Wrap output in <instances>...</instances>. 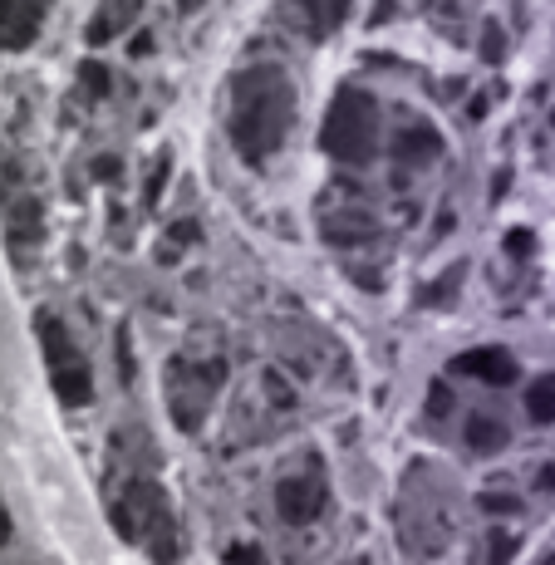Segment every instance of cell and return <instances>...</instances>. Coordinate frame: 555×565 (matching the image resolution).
Wrapping results in <instances>:
<instances>
[{"label": "cell", "mask_w": 555, "mask_h": 565, "mask_svg": "<svg viewBox=\"0 0 555 565\" xmlns=\"http://www.w3.org/2000/svg\"><path fill=\"white\" fill-rule=\"evenodd\" d=\"M290 118H295V89H290L285 69L256 64V69H246L236 79V94H231V143L251 163L271 158L285 143Z\"/></svg>", "instance_id": "6da1fadb"}, {"label": "cell", "mask_w": 555, "mask_h": 565, "mask_svg": "<svg viewBox=\"0 0 555 565\" xmlns=\"http://www.w3.org/2000/svg\"><path fill=\"white\" fill-rule=\"evenodd\" d=\"M374 138H379V123H374V104L354 89H344L334 99L330 118L320 128V143L330 148L339 163H369L374 158Z\"/></svg>", "instance_id": "7a4b0ae2"}, {"label": "cell", "mask_w": 555, "mask_h": 565, "mask_svg": "<svg viewBox=\"0 0 555 565\" xmlns=\"http://www.w3.org/2000/svg\"><path fill=\"white\" fill-rule=\"evenodd\" d=\"M276 507L285 521H310V516H320L325 507V487H320V477H285L276 487Z\"/></svg>", "instance_id": "3957f363"}, {"label": "cell", "mask_w": 555, "mask_h": 565, "mask_svg": "<svg viewBox=\"0 0 555 565\" xmlns=\"http://www.w3.org/2000/svg\"><path fill=\"white\" fill-rule=\"evenodd\" d=\"M438 133L433 128H423V123H408L403 133H398V143H393V153L403 158V163H428V158H438Z\"/></svg>", "instance_id": "277c9868"}, {"label": "cell", "mask_w": 555, "mask_h": 565, "mask_svg": "<svg viewBox=\"0 0 555 565\" xmlns=\"http://www.w3.org/2000/svg\"><path fill=\"white\" fill-rule=\"evenodd\" d=\"M40 10L35 5H0V45H25L35 35Z\"/></svg>", "instance_id": "5b68a950"}, {"label": "cell", "mask_w": 555, "mask_h": 565, "mask_svg": "<svg viewBox=\"0 0 555 565\" xmlns=\"http://www.w3.org/2000/svg\"><path fill=\"white\" fill-rule=\"evenodd\" d=\"M128 502H148L153 516H163V497H158V487H148V482H138V487H128ZM118 526L128 531V536H143V521H138V511L133 507H118Z\"/></svg>", "instance_id": "8992f818"}, {"label": "cell", "mask_w": 555, "mask_h": 565, "mask_svg": "<svg viewBox=\"0 0 555 565\" xmlns=\"http://www.w3.org/2000/svg\"><path fill=\"white\" fill-rule=\"evenodd\" d=\"M462 369H467V374H477V379H497V384L516 374V364H511L501 349H477V354H467V359H462Z\"/></svg>", "instance_id": "52a82bcc"}, {"label": "cell", "mask_w": 555, "mask_h": 565, "mask_svg": "<svg viewBox=\"0 0 555 565\" xmlns=\"http://www.w3.org/2000/svg\"><path fill=\"white\" fill-rule=\"evenodd\" d=\"M467 443L477 452H492V448H501V428L492 418H472V423H467Z\"/></svg>", "instance_id": "ba28073f"}, {"label": "cell", "mask_w": 555, "mask_h": 565, "mask_svg": "<svg viewBox=\"0 0 555 565\" xmlns=\"http://www.w3.org/2000/svg\"><path fill=\"white\" fill-rule=\"evenodd\" d=\"M526 408H531V418H551L555 413V379H541V384L526 394Z\"/></svg>", "instance_id": "9c48e42d"}, {"label": "cell", "mask_w": 555, "mask_h": 565, "mask_svg": "<svg viewBox=\"0 0 555 565\" xmlns=\"http://www.w3.org/2000/svg\"><path fill=\"white\" fill-rule=\"evenodd\" d=\"M128 15H133V10H104V15L94 20V45H104V40H109V30H113V25H123Z\"/></svg>", "instance_id": "30bf717a"}, {"label": "cell", "mask_w": 555, "mask_h": 565, "mask_svg": "<svg viewBox=\"0 0 555 565\" xmlns=\"http://www.w3.org/2000/svg\"><path fill=\"white\" fill-rule=\"evenodd\" d=\"M236 565H261V561H256V556H251V551H246V556H236Z\"/></svg>", "instance_id": "8fae6325"}]
</instances>
